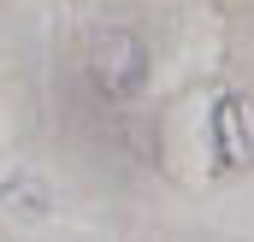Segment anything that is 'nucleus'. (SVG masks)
<instances>
[{
    "label": "nucleus",
    "instance_id": "1",
    "mask_svg": "<svg viewBox=\"0 0 254 242\" xmlns=\"http://www.w3.org/2000/svg\"><path fill=\"white\" fill-rule=\"evenodd\" d=\"M89 77H95L101 95L130 101V95L142 89V77H148V54H142V42H136L130 30H101L95 48H89Z\"/></svg>",
    "mask_w": 254,
    "mask_h": 242
},
{
    "label": "nucleus",
    "instance_id": "2",
    "mask_svg": "<svg viewBox=\"0 0 254 242\" xmlns=\"http://www.w3.org/2000/svg\"><path fill=\"white\" fill-rule=\"evenodd\" d=\"M213 142L231 166H254V101L249 95H225L213 107Z\"/></svg>",
    "mask_w": 254,
    "mask_h": 242
}]
</instances>
